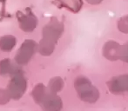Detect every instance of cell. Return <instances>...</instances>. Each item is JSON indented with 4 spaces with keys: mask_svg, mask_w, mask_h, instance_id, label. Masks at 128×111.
Here are the masks:
<instances>
[{
    "mask_svg": "<svg viewBox=\"0 0 128 111\" xmlns=\"http://www.w3.org/2000/svg\"><path fill=\"white\" fill-rule=\"evenodd\" d=\"M74 85L79 98L84 103L92 104L100 99V93L98 89L92 85L90 79L86 76H80L77 77Z\"/></svg>",
    "mask_w": 128,
    "mask_h": 111,
    "instance_id": "6da1fadb",
    "label": "cell"
},
{
    "mask_svg": "<svg viewBox=\"0 0 128 111\" xmlns=\"http://www.w3.org/2000/svg\"><path fill=\"white\" fill-rule=\"evenodd\" d=\"M109 90L115 95L128 92V75L113 77L107 83Z\"/></svg>",
    "mask_w": 128,
    "mask_h": 111,
    "instance_id": "7a4b0ae2",
    "label": "cell"
},
{
    "mask_svg": "<svg viewBox=\"0 0 128 111\" xmlns=\"http://www.w3.org/2000/svg\"><path fill=\"white\" fill-rule=\"evenodd\" d=\"M121 48L118 43L115 41H108L103 47V56L110 61H117L120 58Z\"/></svg>",
    "mask_w": 128,
    "mask_h": 111,
    "instance_id": "3957f363",
    "label": "cell"
},
{
    "mask_svg": "<svg viewBox=\"0 0 128 111\" xmlns=\"http://www.w3.org/2000/svg\"><path fill=\"white\" fill-rule=\"evenodd\" d=\"M118 27L124 33H128V16L124 17L118 21Z\"/></svg>",
    "mask_w": 128,
    "mask_h": 111,
    "instance_id": "277c9868",
    "label": "cell"
},
{
    "mask_svg": "<svg viewBox=\"0 0 128 111\" xmlns=\"http://www.w3.org/2000/svg\"><path fill=\"white\" fill-rule=\"evenodd\" d=\"M120 60L128 63V42L124 44L121 48V55H120Z\"/></svg>",
    "mask_w": 128,
    "mask_h": 111,
    "instance_id": "5b68a950",
    "label": "cell"
},
{
    "mask_svg": "<svg viewBox=\"0 0 128 111\" xmlns=\"http://www.w3.org/2000/svg\"><path fill=\"white\" fill-rule=\"evenodd\" d=\"M86 1H87L88 3H92V4H98V3H100L102 0H86Z\"/></svg>",
    "mask_w": 128,
    "mask_h": 111,
    "instance_id": "8992f818",
    "label": "cell"
}]
</instances>
